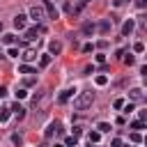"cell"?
Wrapping results in <instances>:
<instances>
[{
	"mask_svg": "<svg viewBox=\"0 0 147 147\" xmlns=\"http://www.w3.org/2000/svg\"><path fill=\"white\" fill-rule=\"evenodd\" d=\"M92 103H94V94H92V92H80V94L74 99V108H76V110H87Z\"/></svg>",
	"mask_w": 147,
	"mask_h": 147,
	"instance_id": "6da1fadb",
	"label": "cell"
},
{
	"mask_svg": "<svg viewBox=\"0 0 147 147\" xmlns=\"http://www.w3.org/2000/svg\"><path fill=\"white\" fill-rule=\"evenodd\" d=\"M44 9H46V16L48 18H60V11H57V7L51 0H44Z\"/></svg>",
	"mask_w": 147,
	"mask_h": 147,
	"instance_id": "7a4b0ae2",
	"label": "cell"
},
{
	"mask_svg": "<svg viewBox=\"0 0 147 147\" xmlns=\"http://www.w3.org/2000/svg\"><path fill=\"white\" fill-rule=\"evenodd\" d=\"M57 131H62V124H60V122H51V124L46 126L44 136H46V138H53V133H57Z\"/></svg>",
	"mask_w": 147,
	"mask_h": 147,
	"instance_id": "3957f363",
	"label": "cell"
},
{
	"mask_svg": "<svg viewBox=\"0 0 147 147\" xmlns=\"http://www.w3.org/2000/svg\"><path fill=\"white\" fill-rule=\"evenodd\" d=\"M30 18H34V21L39 23V21L44 18V7H37V5H34V7H30Z\"/></svg>",
	"mask_w": 147,
	"mask_h": 147,
	"instance_id": "277c9868",
	"label": "cell"
},
{
	"mask_svg": "<svg viewBox=\"0 0 147 147\" xmlns=\"http://www.w3.org/2000/svg\"><path fill=\"white\" fill-rule=\"evenodd\" d=\"M25 18H28L25 14H16L14 16V28L16 30H25Z\"/></svg>",
	"mask_w": 147,
	"mask_h": 147,
	"instance_id": "5b68a950",
	"label": "cell"
},
{
	"mask_svg": "<svg viewBox=\"0 0 147 147\" xmlns=\"http://www.w3.org/2000/svg\"><path fill=\"white\" fill-rule=\"evenodd\" d=\"M37 32H44V25H37V28H30V30H25V39H28V41L37 39Z\"/></svg>",
	"mask_w": 147,
	"mask_h": 147,
	"instance_id": "8992f818",
	"label": "cell"
},
{
	"mask_svg": "<svg viewBox=\"0 0 147 147\" xmlns=\"http://www.w3.org/2000/svg\"><path fill=\"white\" fill-rule=\"evenodd\" d=\"M133 28H136V23H133L131 18H129V21H124V25H122V34H124V37H129V34L133 32Z\"/></svg>",
	"mask_w": 147,
	"mask_h": 147,
	"instance_id": "52a82bcc",
	"label": "cell"
},
{
	"mask_svg": "<svg viewBox=\"0 0 147 147\" xmlns=\"http://www.w3.org/2000/svg\"><path fill=\"white\" fill-rule=\"evenodd\" d=\"M60 51H62V44L60 41H51L48 44V55H60Z\"/></svg>",
	"mask_w": 147,
	"mask_h": 147,
	"instance_id": "ba28073f",
	"label": "cell"
},
{
	"mask_svg": "<svg viewBox=\"0 0 147 147\" xmlns=\"http://www.w3.org/2000/svg\"><path fill=\"white\" fill-rule=\"evenodd\" d=\"M21 57H23V60H25V62H32V60H34V57H37V51H32V48H25V51H23V55H21Z\"/></svg>",
	"mask_w": 147,
	"mask_h": 147,
	"instance_id": "9c48e42d",
	"label": "cell"
},
{
	"mask_svg": "<svg viewBox=\"0 0 147 147\" xmlns=\"http://www.w3.org/2000/svg\"><path fill=\"white\" fill-rule=\"evenodd\" d=\"M129 99H131V101H140V99H142V90H140V87H133V90L129 92Z\"/></svg>",
	"mask_w": 147,
	"mask_h": 147,
	"instance_id": "30bf717a",
	"label": "cell"
},
{
	"mask_svg": "<svg viewBox=\"0 0 147 147\" xmlns=\"http://www.w3.org/2000/svg\"><path fill=\"white\" fill-rule=\"evenodd\" d=\"M11 110H14V115H16V119H23V117H25V108H23V106H18V103H14V106H11Z\"/></svg>",
	"mask_w": 147,
	"mask_h": 147,
	"instance_id": "8fae6325",
	"label": "cell"
},
{
	"mask_svg": "<svg viewBox=\"0 0 147 147\" xmlns=\"http://www.w3.org/2000/svg\"><path fill=\"white\" fill-rule=\"evenodd\" d=\"M74 92H76V90H64V92H62V94L57 96V101H60V103H64V101H69V99L74 96Z\"/></svg>",
	"mask_w": 147,
	"mask_h": 147,
	"instance_id": "7c38bea8",
	"label": "cell"
},
{
	"mask_svg": "<svg viewBox=\"0 0 147 147\" xmlns=\"http://www.w3.org/2000/svg\"><path fill=\"white\" fill-rule=\"evenodd\" d=\"M94 30H96V25H94V23H83V34H87V37H90V34H94Z\"/></svg>",
	"mask_w": 147,
	"mask_h": 147,
	"instance_id": "4fadbf2b",
	"label": "cell"
},
{
	"mask_svg": "<svg viewBox=\"0 0 147 147\" xmlns=\"http://www.w3.org/2000/svg\"><path fill=\"white\" fill-rule=\"evenodd\" d=\"M108 30H110V21H108V18H103V21L99 23V32H103V34H106Z\"/></svg>",
	"mask_w": 147,
	"mask_h": 147,
	"instance_id": "5bb4252c",
	"label": "cell"
},
{
	"mask_svg": "<svg viewBox=\"0 0 147 147\" xmlns=\"http://www.w3.org/2000/svg\"><path fill=\"white\" fill-rule=\"evenodd\" d=\"M11 115V108H0V122H7Z\"/></svg>",
	"mask_w": 147,
	"mask_h": 147,
	"instance_id": "9a60e30c",
	"label": "cell"
},
{
	"mask_svg": "<svg viewBox=\"0 0 147 147\" xmlns=\"http://www.w3.org/2000/svg\"><path fill=\"white\" fill-rule=\"evenodd\" d=\"M18 74H37V71H34L30 64H21V67H18Z\"/></svg>",
	"mask_w": 147,
	"mask_h": 147,
	"instance_id": "2e32d148",
	"label": "cell"
},
{
	"mask_svg": "<svg viewBox=\"0 0 147 147\" xmlns=\"http://www.w3.org/2000/svg\"><path fill=\"white\" fill-rule=\"evenodd\" d=\"M131 129H136V131H142V129H145V122H142V119H136V122H131Z\"/></svg>",
	"mask_w": 147,
	"mask_h": 147,
	"instance_id": "e0dca14e",
	"label": "cell"
},
{
	"mask_svg": "<svg viewBox=\"0 0 147 147\" xmlns=\"http://www.w3.org/2000/svg\"><path fill=\"white\" fill-rule=\"evenodd\" d=\"M96 129H99V133H108V131H110V124H108V122H101Z\"/></svg>",
	"mask_w": 147,
	"mask_h": 147,
	"instance_id": "ac0fdd59",
	"label": "cell"
},
{
	"mask_svg": "<svg viewBox=\"0 0 147 147\" xmlns=\"http://www.w3.org/2000/svg\"><path fill=\"white\" fill-rule=\"evenodd\" d=\"M99 138H101L99 131H90V142H99Z\"/></svg>",
	"mask_w": 147,
	"mask_h": 147,
	"instance_id": "d6986e66",
	"label": "cell"
},
{
	"mask_svg": "<svg viewBox=\"0 0 147 147\" xmlns=\"http://www.w3.org/2000/svg\"><path fill=\"white\" fill-rule=\"evenodd\" d=\"M2 41H5V44H9V46H11V44H14V41H16V39H14V34H2Z\"/></svg>",
	"mask_w": 147,
	"mask_h": 147,
	"instance_id": "ffe728a7",
	"label": "cell"
},
{
	"mask_svg": "<svg viewBox=\"0 0 147 147\" xmlns=\"http://www.w3.org/2000/svg\"><path fill=\"white\" fill-rule=\"evenodd\" d=\"M133 51H136V53H142V51H145V44H142V41H136V44H133Z\"/></svg>",
	"mask_w": 147,
	"mask_h": 147,
	"instance_id": "44dd1931",
	"label": "cell"
},
{
	"mask_svg": "<svg viewBox=\"0 0 147 147\" xmlns=\"http://www.w3.org/2000/svg\"><path fill=\"white\" fill-rule=\"evenodd\" d=\"M67 147H76L78 145V140H76V136H71V138H67V142H64Z\"/></svg>",
	"mask_w": 147,
	"mask_h": 147,
	"instance_id": "7402d4cb",
	"label": "cell"
},
{
	"mask_svg": "<svg viewBox=\"0 0 147 147\" xmlns=\"http://www.w3.org/2000/svg\"><path fill=\"white\" fill-rule=\"evenodd\" d=\"M51 57L53 55H41V67H48L51 64Z\"/></svg>",
	"mask_w": 147,
	"mask_h": 147,
	"instance_id": "603a6c76",
	"label": "cell"
},
{
	"mask_svg": "<svg viewBox=\"0 0 147 147\" xmlns=\"http://www.w3.org/2000/svg\"><path fill=\"white\" fill-rule=\"evenodd\" d=\"M106 83H108L106 76H96V85H106Z\"/></svg>",
	"mask_w": 147,
	"mask_h": 147,
	"instance_id": "cb8c5ba5",
	"label": "cell"
},
{
	"mask_svg": "<svg viewBox=\"0 0 147 147\" xmlns=\"http://www.w3.org/2000/svg\"><path fill=\"white\" fill-rule=\"evenodd\" d=\"M122 106H124V99H115V103H113V108H117V110H119Z\"/></svg>",
	"mask_w": 147,
	"mask_h": 147,
	"instance_id": "d4e9b609",
	"label": "cell"
},
{
	"mask_svg": "<svg viewBox=\"0 0 147 147\" xmlns=\"http://www.w3.org/2000/svg\"><path fill=\"white\" fill-rule=\"evenodd\" d=\"M11 140H14V145H21V142H23V138H21L18 133H14V136H11Z\"/></svg>",
	"mask_w": 147,
	"mask_h": 147,
	"instance_id": "484cf974",
	"label": "cell"
},
{
	"mask_svg": "<svg viewBox=\"0 0 147 147\" xmlns=\"http://www.w3.org/2000/svg\"><path fill=\"white\" fill-rule=\"evenodd\" d=\"M9 57H18V48L11 46V48H9Z\"/></svg>",
	"mask_w": 147,
	"mask_h": 147,
	"instance_id": "4316f807",
	"label": "cell"
},
{
	"mask_svg": "<svg viewBox=\"0 0 147 147\" xmlns=\"http://www.w3.org/2000/svg\"><path fill=\"white\" fill-rule=\"evenodd\" d=\"M133 62H136V60H133V55H126V57H124V64H129V67H131Z\"/></svg>",
	"mask_w": 147,
	"mask_h": 147,
	"instance_id": "83f0119b",
	"label": "cell"
},
{
	"mask_svg": "<svg viewBox=\"0 0 147 147\" xmlns=\"http://www.w3.org/2000/svg\"><path fill=\"white\" fill-rule=\"evenodd\" d=\"M25 96H28L25 90H18V92H16V99H25Z\"/></svg>",
	"mask_w": 147,
	"mask_h": 147,
	"instance_id": "f1b7e54d",
	"label": "cell"
},
{
	"mask_svg": "<svg viewBox=\"0 0 147 147\" xmlns=\"http://www.w3.org/2000/svg\"><path fill=\"white\" fill-rule=\"evenodd\" d=\"M131 140H133V142H140V140H142V138H140V133H138V131H136V133H131Z\"/></svg>",
	"mask_w": 147,
	"mask_h": 147,
	"instance_id": "f546056e",
	"label": "cell"
},
{
	"mask_svg": "<svg viewBox=\"0 0 147 147\" xmlns=\"http://www.w3.org/2000/svg\"><path fill=\"white\" fill-rule=\"evenodd\" d=\"M136 7H140V9H145V7H147V0H136Z\"/></svg>",
	"mask_w": 147,
	"mask_h": 147,
	"instance_id": "4dcf8cb0",
	"label": "cell"
},
{
	"mask_svg": "<svg viewBox=\"0 0 147 147\" xmlns=\"http://www.w3.org/2000/svg\"><path fill=\"white\" fill-rule=\"evenodd\" d=\"M92 48H94L92 44H85V46H83V53H92Z\"/></svg>",
	"mask_w": 147,
	"mask_h": 147,
	"instance_id": "1f68e13d",
	"label": "cell"
},
{
	"mask_svg": "<svg viewBox=\"0 0 147 147\" xmlns=\"http://www.w3.org/2000/svg\"><path fill=\"white\" fill-rule=\"evenodd\" d=\"M80 133H83V126H74V136H76V138H78V136H80Z\"/></svg>",
	"mask_w": 147,
	"mask_h": 147,
	"instance_id": "d6a6232c",
	"label": "cell"
},
{
	"mask_svg": "<svg viewBox=\"0 0 147 147\" xmlns=\"http://www.w3.org/2000/svg\"><path fill=\"white\" fill-rule=\"evenodd\" d=\"M110 145H113V147H122V140H119V138H113V142H110Z\"/></svg>",
	"mask_w": 147,
	"mask_h": 147,
	"instance_id": "836d02e7",
	"label": "cell"
},
{
	"mask_svg": "<svg viewBox=\"0 0 147 147\" xmlns=\"http://www.w3.org/2000/svg\"><path fill=\"white\" fill-rule=\"evenodd\" d=\"M0 96H7V87H0Z\"/></svg>",
	"mask_w": 147,
	"mask_h": 147,
	"instance_id": "e575fe53",
	"label": "cell"
},
{
	"mask_svg": "<svg viewBox=\"0 0 147 147\" xmlns=\"http://www.w3.org/2000/svg\"><path fill=\"white\" fill-rule=\"evenodd\" d=\"M124 2H126V0H115V7H122Z\"/></svg>",
	"mask_w": 147,
	"mask_h": 147,
	"instance_id": "d590c367",
	"label": "cell"
},
{
	"mask_svg": "<svg viewBox=\"0 0 147 147\" xmlns=\"http://www.w3.org/2000/svg\"><path fill=\"white\" fill-rule=\"evenodd\" d=\"M53 147H64V145H53Z\"/></svg>",
	"mask_w": 147,
	"mask_h": 147,
	"instance_id": "8d00e7d4",
	"label": "cell"
},
{
	"mask_svg": "<svg viewBox=\"0 0 147 147\" xmlns=\"http://www.w3.org/2000/svg\"><path fill=\"white\" fill-rule=\"evenodd\" d=\"M0 30H2V23H0Z\"/></svg>",
	"mask_w": 147,
	"mask_h": 147,
	"instance_id": "74e56055",
	"label": "cell"
},
{
	"mask_svg": "<svg viewBox=\"0 0 147 147\" xmlns=\"http://www.w3.org/2000/svg\"><path fill=\"white\" fill-rule=\"evenodd\" d=\"M83 2H90V0H83Z\"/></svg>",
	"mask_w": 147,
	"mask_h": 147,
	"instance_id": "f35d334b",
	"label": "cell"
},
{
	"mask_svg": "<svg viewBox=\"0 0 147 147\" xmlns=\"http://www.w3.org/2000/svg\"><path fill=\"white\" fill-rule=\"evenodd\" d=\"M76 147H78V145H76Z\"/></svg>",
	"mask_w": 147,
	"mask_h": 147,
	"instance_id": "ab89813d",
	"label": "cell"
}]
</instances>
